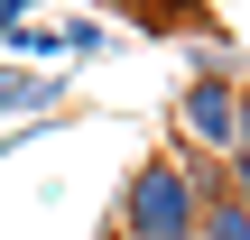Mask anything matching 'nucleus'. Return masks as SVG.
Listing matches in <instances>:
<instances>
[{
    "label": "nucleus",
    "instance_id": "f257e3e1",
    "mask_svg": "<svg viewBox=\"0 0 250 240\" xmlns=\"http://www.w3.org/2000/svg\"><path fill=\"white\" fill-rule=\"evenodd\" d=\"M195 231H204V185H195V157L167 139V148H148L121 176L111 240H195Z\"/></svg>",
    "mask_w": 250,
    "mask_h": 240
},
{
    "label": "nucleus",
    "instance_id": "f03ea898",
    "mask_svg": "<svg viewBox=\"0 0 250 240\" xmlns=\"http://www.w3.org/2000/svg\"><path fill=\"white\" fill-rule=\"evenodd\" d=\"M167 120H176V148H195V157H232V129H241V74H232L223 55L195 46L186 83L167 92Z\"/></svg>",
    "mask_w": 250,
    "mask_h": 240
},
{
    "label": "nucleus",
    "instance_id": "7ed1b4c3",
    "mask_svg": "<svg viewBox=\"0 0 250 240\" xmlns=\"http://www.w3.org/2000/svg\"><path fill=\"white\" fill-rule=\"evenodd\" d=\"M65 92H74L65 65H19V55H0V129H19V120H65Z\"/></svg>",
    "mask_w": 250,
    "mask_h": 240
},
{
    "label": "nucleus",
    "instance_id": "20e7f679",
    "mask_svg": "<svg viewBox=\"0 0 250 240\" xmlns=\"http://www.w3.org/2000/svg\"><path fill=\"white\" fill-rule=\"evenodd\" d=\"M102 46H111V28H102V18H93V9H74V18H65V28H56V55H65V65H93V55H102Z\"/></svg>",
    "mask_w": 250,
    "mask_h": 240
},
{
    "label": "nucleus",
    "instance_id": "39448f33",
    "mask_svg": "<svg viewBox=\"0 0 250 240\" xmlns=\"http://www.w3.org/2000/svg\"><path fill=\"white\" fill-rule=\"evenodd\" d=\"M195 240H250V203L232 194V185H223V194L204 203V231H195Z\"/></svg>",
    "mask_w": 250,
    "mask_h": 240
},
{
    "label": "nucleus",
    "instance_id": "423d86ee",
    "mask_svg": "<svg viewBox=\"0 0 250 240\" xmlns=\"http://www.w3.org/2000/svg\"><path fill=\"white\" fill-rule=\"evenodd\" d=\"M28 18H46V0H0V37H9V28H28Z\"/></svg>",
    "mask_w": 250,
    "mask_h": 240
}]
</instances>
